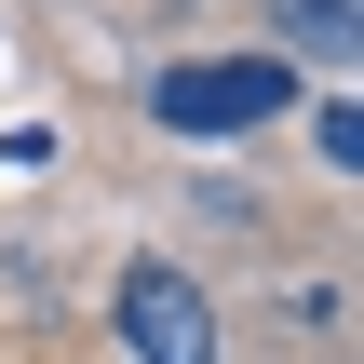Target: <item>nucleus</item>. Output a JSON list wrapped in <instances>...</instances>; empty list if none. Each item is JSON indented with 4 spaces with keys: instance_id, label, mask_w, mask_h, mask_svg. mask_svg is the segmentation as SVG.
Segmentation results:
<instances>
[{
    "instance_id": "1",
    "label": "nucleus",
    "mask_w": 364,
    "mask_h": 364,
    "mask_svg": "<svg viewBox=\"0 0 364 364\" xmlns=\"http://www.w3.org/2000/svg\"><path fill=\"white\" fill-rule=\"evenodd\" d=\"M284 95H297L284 54H189V68L149 81L162 135H257V122H284Z\"/></svg>"
},
{
    "instance_id": "3",
    "label": "nucleus",
    "mask_w": 364,
    "mask_h": 364,
    "mask_svg": "<svg viewBox=\"0 0 364 364\" xmlns=\"http://www.w3.org/2000/svg\"><path fill=\"white\" fill-rule=\"evenodd\" d=\"M284 41L311 68H351V0H284Z\"/></svg>"
},
{
    "instance_id": "2",
    "label": "nucleus",
    "mask_w": 364,
    "mask_h": 364,
    "mask_svg": "<svg viewBox=\"0 0 364 364\" xmlns=\"http://www.w3.org/2000/svg\"><path fill=\"white\" fill-rule=\"evenodd\" d=\"M122 351H135V364H216V311H203V284L162 270V257H135V270H122Z\"/></svg>"
}]
</instances>
